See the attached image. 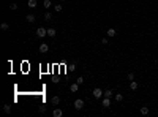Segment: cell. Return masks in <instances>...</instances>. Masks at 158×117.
I'll use <instances>...</instances> for the list:
<instances>
[{
    "mask_svg": "<svg viewBox=\"0 0 158 117\" xmlns=\"http://www.w3.org/2000/svg\"><path fill=\"white\" fill-rule=\"evenodd\" d=\"M92 95H93V98H96V100H100V98H103V95H104V92L101 90L100 87H96V89H93V92H92Z\"/></svg>",
    "mask_w": 158,
    "mask_h": 117,
    "instance_id": "6da1fadb",
    "label": "cell"
},
{
    "mask_svg": "<svg viewBox=\"0 0 158 117\" xmlns=\"http://www.w3.org/2000/svg\"><path fill=\"white\" fill-rule=\"evenodd\" d=\"M46 35H47V29H44V27H40V29L37 30V37L38 38H44Z\"/></svg>",
    "mask_w": 158,
    "mask_h": 117,
    "instance_id": "7a4b0ae2",
    "label": "cell"
},
{
    "mask_svg": "<svg viewBox=\"0 0 158 117\" xmlns=\"http://www.w3.org/2000/svg\"><path fill=\"white\" fill-rule=\"evenodd\" d=\"M74 108H76L78 111H81V109L84 108V100H81V98H78V100L74 101Z\"/></svg>",
    "mask_w": 158,
    "mask_h": 117,
    "instance_id": "3957f363",
    "label": "cell"
},
{
    "mask_svg": "<svg viewBox=\"0 0 158 117\" xmlns=\"http://www.w3.org/2000/svg\"><path fill=\"white\" fill-rule=\"evenodd\" d=\"M47 51H49V44H47V43H41V44H40V52L44 54V52H47Z\"/></svg>",
    "mask_w": 158,
    "mask_h": 117,
    "instance_id": "277c9868",
    "label": "cell"
},
{
    "mask_svg": "<svg viewBox=\"0 0 158 117\" xmlns=\"http://www.w3.org/2000/svg\"><path fill=\"white\" fill-rule=\"evenodd\" d=\"M52 116H54V117H62V116H63V111L60 109V108H55V109L52 111Z\"/></svg>",
    "mask_w": 158,
    "mask_h": 117,
    "instance_id": "5b68a950",
    "label": "cell"
},
{
    "mask_svg": "<svg viewBox=\"0 0 158 117\" xmlns=\"http://www.w3.org/2000/svg\"><path fill=\"white\" fill-rule=\"evenodd\" d=\"M101 104H103V108H109V106H111V98H106V96H103Z\"/></svg>",
    "mask_w": 158,
    "mask_h": 117,
    "instance_id": "8992f818",
    "label": "cell"
},
{
    "mask_svg": "<svg viewBox=\"0 0 158 117\" xmlns=\"http://www.w3.org/2000/svg\"><path fill=\"white\" fill-rule=\"evenodd\" d=\"M51 104H52V106L60 104V96H52V98H51Z\"/></svg>",
    "mask_w": 158,
    "mask_h": 117,
    "instance_id": "52a82bcc",
    "label": "cell"
},
{
    "mask_svg": "<svg viewBox=\"0 0 158 117\" xmlns=\"http://www.w3.org/2000/svg\"><path fill=\"white\" fill-rule=\"evenodd\" d=\"M37 0H29V2H27V6H29V8H32V10H33V8H37Z\"/></svg>",
    "mask_w": 158,
    "mask_h": 117,
    "instance_id": "ba28073f",
    "label": "cell"
},
{
    "mask_svg": "<svg viewBox=\"0 0 158 117\" xmlns=\"http://www.w3.org/2000/svg\"><path fill=\"white\" fill-rule=\"evenodd\" d=\"M70 90L73 92V93H74V92H78L79 90V84H78V82H73V84L70 85Z\"/></svg>",
    "mask_w": 158,
    "mask_h": 117,
    "instance_id": "9c48e42d",
    "label": "cell"
},
{
    "mask_svg": "<svg viewBox=\"0 0 158 117\" xmlns=\"http://www.w3.org/2000/svg\"><path fill=\"white\" fill-rule=\"evenodd\" d=\"M55 35H57V30H55V29H47V37L54 38Z\"/></svg>",
    "mask_w": 158,
    "mask_h": 117,
    "instance_id": "30bf717a",
    "label": "cell"
},
{
    "mask_svg": "<svg viewBox=\"0 0 158 117\" xmlns=\"http://www.w3.org/2000/svg\"><path fill=\"white\" fill-rule=\"evenodd\" d=\"M116 33H117V30H116V29H109V30L106 32V35H108L109 38H112V37H116Z\"/></svg>",
    "mask_w": 158,
    "mask_h": 117,
    "instance_id": "8fae6325",
    "label": "cell"
},
{
    "mask_svg": "<svg viewBox=\"0 0 158 117\" xmlns=\"http://www.w3.org/2000/svg\"><path fill=\"white\" fill-rule=\"evenodd\" d=\"M0 30H2V32H8V30H10V24H6V22H3V24L0 25Z\"/></svg>",
    "mask_w": 158,
    "mask_h": 117,
    "instance_id": "7c38bea8",
    "label": "cell"
},
{
    "mask_svg": "<svg viewBox=\"0 0 158 117\" xmlns=\"http://www.w3.org/2000/svg\"><path fill=\"white\" fill-rule=\"evenodd\" d=\"M25 19H27V22H30V24H32V22H35L37 17H35V14H32V13H30V14H27V16H25Z\"/></svg>",
    "mask_w": 158,
    "mask_h": 117,
    "instance_id": "4fadbf2b",
    "label": "cell"
},
{
    "mask_svg": "<svg viewBox=\"0 0 158 117\" xmlns=\"http://www.w3.org/2000/svg\"><path fill=\"white\" fill-rule=\"evenodd\" d=\"M137 87H139V84H137L136 81H131V82H130V89H131V90H136Z\"/></svg>",
    "mask_w": 158,
    "mask_h": 117,
    "instance_id": "5bb4252c",
    "label": "cell"
},
{
    "mask_svg": "<svg viewBox=\"0 0 158 117\" xmlns=\"http://www.w3.org/2000/svg\"><path fill=\"white\" fill-rule=\"evenodd\" d=\"M43 5H44L46 10H49V8L52 6V2H51V0H44V2H43Z\"/></svg>",
    "mask_w": 158,
    "mask_h": 117,
    "instance_id": "9a60e30c",
    "label": "cell"
},
{
    "mask_svg": "<svg viewBox=\"0 0 158 117\" xmlns=\"http://www.w3.org/2000/svg\"><path fill=\"white\" fill-rule=\"evenodd\" d=\"M44 19H46V21H52V14H51V13H49V11H46V13H44Z\"/></svg>",
    "mask_w": 158,
    "mask_h": 117,
    "instance_id": "2e32d148",
    "label": "cell"
},
{
    "mask_svg": "<svg viewBox=\"0 0 158 117\" xmlns=\"http://www.w3.org/2000/svg\"><path fill=\"white\" fill-rule=\"evenodd\" d=\"M3 112H5V114H10L11 112V106L10 104H3Z\"/></svg>",
    "mask_w": 158,
    "mask_h": 117,
    "instance_id": "e0dca14e",
    "label": "cell"
},
{
    "mask_svg": "<svg viewBox=\"0 0 158 117\" xmlns=\"http://www.w3.org/2000/svg\"><path fill=\"white\" fill-rule=\"evenodd\" d=\"M141 114H142V116H147V114H149V108L147 106H142L141 108Z\"/></svg>",
    "mask_w": 158,
    "mask_h": 117,
    "instance_id": "ac0fdd59",
    "label": "cell"
},
{
    "mask_svg": "<svg viewBox=\"0 0 158 117\" xmlns=\"http://www.w3.org/2000/svg\"><path fill=\"white\" fill-rule=\"evenodd\" d=\"M116 101H119V103L123 101V95H122V93H116Z\"/></svg>",
    "mask_w": 158,
    "mask_h": 117,
    "instance_id": "d6986e66",
    "label": "cell"
},
{
    "mask_svg": "<svg viewBox=\"0 0 158 117\" xmlns=\"http://www.w3.org/2000/svg\"><path fill=\"white\" fill-rule=\"evenodd\" d=\"M103 96H106V98H111V96H112V90H111V89H109V90H104V95H103Z\"/></svg>",
    "mask_w": 158,
    "mask_h": 117,
    "instance_id": "ffe728a7",
    "label": "cell"
},
{
    "mask_svg": "<svg viewBox=\"0 0 158 117\" xmlns=\"http://www.w3.org/2000/svg\"><path fill=\"white\" fill-rule=\"evenodd\" d=\"M54 10L57 11V13H60V11L63 10V6H62V5H55V6H54Z\"/></svg>",
    "mask_w": 158,
    "mask_h": 117,
    "instance_id": "44dd1931",
    "label": "cell"
},
{
    "mask_svg": "<svg viewBox=\"0 0 158 117\" xmlns=\"http://www.w3.org/2000/svg\"><path fill=\"white\" fill-rule=\"evenodd\" d=\"M76 82H78L79 85H81V84H84V78H82V76H79L78 79H76Z\"/></svg>",
    "mask_w": 158,
    "mask_h": 117,
    "instance_id": "7402d4cb",
    "label": "cell"
},
{
    "mask_svg": "<svg viewBox=\"0 0 158 117\" xmlns=\"http://www.w3.org/2000/svg\"><path fill=\"white\" fill-rule=\"evenodd\" d=\"M101 44H103V46L109 44V40H108V38H103V40H101Z\"/></svg>",
    "mask_w": 158,
    "mask_h": 117,
    "instance_id": "603a6c76",
    "label": "cell"
},
{
    "mask_svg": "<svg viewBox=\"0 0 158 117\" xmlns=\"http://www.w3.org/2000/svg\"><path fill=\"white\" fill-rule=\"evenodd\" d=\"M128 81H134V73H128Z\"/></svg>",
    "mask_w": 158,
    "mask_h": 117,
    "instance_id": "cb8c5ba5",
    "label": "cell"
},
{
    "mask_svg": "<svg viewBox=\"0 0 158 117\" xmlns=\"http://www.w3.org/2000/svg\"><path fill=\"white\" fill-rule=\"evenodd\" d=\"M10 8H11L13 11H16V10H17V3H11V5H10Z\"/></svg>",
    "mask_w": 158,
    "mask_h": 117,
    "instance_id": "d4e9b609",
    "label": "cell"
},
{
    "mask_svg": "<svg viewBox=\"0 0 158 117\" xmlns=\"http://www.w3.org/2000/svg\"><path fill=\"white\" fill-rule=\"evenodd\" d=\"M40 112L44 114V112H46V106H40Z\"/></svg>",
    "mask_w": 158,
    "mask_h": 117,
    "instance_id": "484cf974",
    "label": "cell"
},
{
    "mask_svg": "<svg viewBox=\"0 0 158 117\" xmlns=\"http://www.w3.org/2000/svg\"><path fill=\"white\" fill-rule=\"evenodd\" d=\"M60 2H65V0H60Z\"/></svg>",
    "mask_w": 158,
    "mask_h": 117,
    "instance_id": "4316f807",
    "label": "cell"
}]
</instances>
